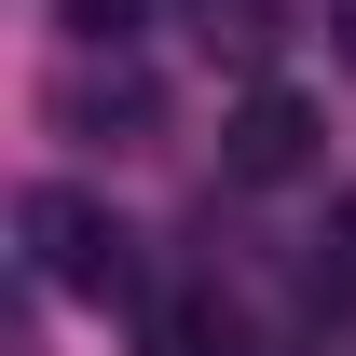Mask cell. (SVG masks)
I'll return each instance as SVG.
<instances>
[{
  "mask_svg": "<svg viewBox=\"0 0 356 356\" xmlns=\"http://www.w3.org/2000/svg\"><path fill=\"white\" fill-rule=\"evenodd\" d=\"M14 233H28V274H42V288H83V302H110V288L137 274V261H124L137 233L110 220L96 192H69V178H42V192L14 206Z\"/></svg>",
  "mask_w": 356,
  "mask_h": 356,
  "instance_id": "cell-1",
  "label": "cell"
},
{
  "mask_svg": "<svg viewBox=\"0 0 356 356\" xmlns=\"http://www.w3.org/2000/svg\"><path fill=\"white\" fill-rule=\"evenodd\" d=\"M220 165H233V178H302V165H315V110H302L288 83H261V96L220 124Z\"/></svg>",
  "mask_w": 356,
  "mask_h": 356,
  "instance_id": "cell-2",
  "label": "cell"
},
{
  "mask_svg": "<svg viewBox=\"0 0 356 356\" xmlns=\"http://www.w3.org/2000/svg\"><path fill=\"white\" fill-rule=\"evenodd\" d=\"M55 124H83V137H96V124H124V137H137V124H151V83L83 55V69H55Z\"/></svg>",
  "mask_w": 356,
  "mask_h": 356,
  "instance_id": "cell-3",
  "label": "cell"
},
{
  "mask_svg": "<svg viewBox=\"0 0 356 356\" xmlns=\"http://www.w3.org/2000/svg\"><path fill=\"white\" fill-rule=\"evenodd\" d=\"M137 356H233V315L206 302V288H178V302L137 315Z\"/></svg>",
  "mask_w": 356,
  "mask_h": 356,
  "instance_id": "cell-4",
  "label": "cell"
},
{
  "mask_svg": "<svg viewBox=\"0 0 356 356\" xmlns=\"http://www.w3.org/2000/svg\"><path fill=\"white\" fill-rule=\"evenodd\" d=\"M55 14H69V42H124L137 28V0H55Z\"/></svg>",
  "mask_w": 356,
  "mask_h": 356,
  "instance_id": "cell-5",
  "label": "cell"
},
{
  "mask_svg": "<svg viewBox=\"0 0 356 356\" xmlns=\"http://www.w3.org/2000/svg\"><path fill=\"white\" fill-rule=\"evenodd\" d=\"M206 42H233V55H261L274 28H261V0H206Z\"/></svg>",
  "mask_w": 356,
  "mask_h": 356,
  "instance_id": "cell-6",
  "label": "cell"
},
{
  "mask_svg": "<svg viewBox=\"0 0 356 356\" xmlns=\"http://www.w3.org/2000/svg\"><path fill=\"white\" fill-rule=\"evenodd\" d=\"M329 42H343V55H356V0H329Z\"/></svg>",
  "mask_w": 356,
  "mask_h": 356,
  "instance_id": "cell-7",
  "label": "cell"
},
{
  "mask_svg": "<svg viewBox=\"0 0 356 356\" xmlns=\"http://www.w3.org/2000/svg\"><path fill=\"white\" fill-rule=\"evenodd\" d=\"M343 288H356V206H343Z\"/></svg>",
  "mask_w": 356,
  "mask_h": 356,
  "instance_id": "cell-8",
  "label": "cell"
}]
</instances>
